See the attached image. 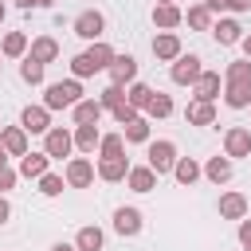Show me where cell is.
I'll return each instance as SVG.
<instances>
[{"instance_id":"cell-1","label":"cell","mask_w":251,"mask_h":251,"mask_svg":"<svg viewBox=\"0 0 251 251\" xmlns=\"http://www.w3.org/2000/svg\"><path fill=\"white\" fill-rule=\"evenodd\" d=\"M114 55H118V51H114L106 39H94L82 55L71 59V78H90V75H98V71H110Z\"/></svg>"},{"instance_id":"cell-2","label":"cell","mask_w":251,"mask_h":251,"mask_svg":"<svg viewBox=\"0 0 251 251\" xmlns=\"http://www.w3.org/2000/svg\"><path fill=\"white\" fill-rule=\"evenodd\" d=\"M75 102H82V78H63V82H51L43 90L47 110H71Z\"/></svg>"},{"instance_id":"cell-3","label":"cell","mask_w":251,"mask_h":251,"mask_svg":"<svg viewBox=\"0 0 251 251\" xmlns=\"http://www.w3.org/2000/svg\"><path fill=\"white\" fill-rule=\"evenodd\" d=\"M145 165H149L157 176L173 173V165H176V145H173L169 137H161V141H149V145H145Z\"/></svg>"},{"instance_id":"cell-4","label":"cell","mask_w":251,"mask_h":251,"mask_svg":"<svg viewBox=\"0 0 251 251\" xmlns=\"http://www.w3.org/2000/svg\"><path fill=\"white\" fill-rule=\"evenodd\" d=\"M200 75H204L200 55H176V59H173V67H169V78H173L176 86H192Z\"/></svg>"},{"instance_id":"cell-5","label":"cell","mask_w":251,"mask_h":251,"mask_svg":"<svg viewBox=\"0 0 251 251\" xmlns=\"http://www.w3.org/2000/svg\"><path fill=\"white\" fill-rule=\"evenodd\" d=\"M102 31H106V16H102L98 8H86V12L75 16V35H78V39L94 43V39H102Z\"/></svg>"},{"instance_id":"cell-6","label":"cell","mask_w":251,"mask_h":251,"mask_svg":"<svg viewBox=\"0 0 251 251\" xmlns=\"http://www.w3.org/2000/svg\"><path fill=\"white\" fill-rule=\"evenodd\" d=\"M71 149H75V133H71V129L51 126V129L43 133V153H47V157H71Z\"/></svg>"},{"instance_id":"cell-7","label":"cell","mask_w":251,"mask_h":251,"mask_svg":"<svg viewBox=\"0 0 251 251\" xmlns=\"http://www.w3.org/2000/svg\"><path fill=\"white\" fill-rule=\"evenodd\" d=\"M63 176H67V188H86V184L98 176V169H94L86 157H71L67 169H63Z\"/></svg>"},{"instance_id":"cell-8","label":"cell","mask_w":251,"mask_h":251,"mask_svg":"<svg viewBox=\"0 0 251 251\" xmlns=\"http://www.w3.org/2000/svg\"><path fill=\"white\" fill-rule=\"evenodd\" d=\"M224 153H227L231 161H239V157H251V129H243V126H231V129L224 133Z\"/></svg>"},{"instance_id":"cell-9","label":"cell","mask_w":251,"mask_h":251,"mask_svg":"<svg viewBox=\"0 0 251 251\" xmlns=\"http://www.w3.org/2000/svg\"><path fill=\"white\" fill-rule=\"evenodd\" d=\"M126 176H129V161H126V153H122V157H98V180L118 184V180H126Z\"/></svg>"},{"instance_id":"cell-10","label":"cell","mask_w":251,"mask_h":251,"mask_svg":"<svg viewBox=\"0 0 251 251\" xmlns=\"http://www.w3.org/2000/svg\"><path fill=\"white\" fill-rule=\"evenodd\" d=\"M110 82H118V86L137 82V59H133V55H114V63H110Z\"/></svg>"},{"instance_id":"cell-11","label":"cell","mask_w":251,"mask_h":251,"mask_svg":"<svg viewBox=\"0 0 251 251\" xmlns=\"http://www.w3.org/2000/svg\"><path fill=\"white\" fill-rule=\"evenodd\" d=\"M106 114V106L98 102V98H82V102H75L71 106V118H75V126H98V118Z\"/></svg>"},{"instance_id":"cell-12","label":"cell","mask_w":251,"mask_h":251,"mask_svg":"<svg viewBox=\"0 0 251 251\" xmlns=\"http://www.w3.org/2000/svg\"><path fill=\"white\" fill-rule=\"evenodd\" d=\"M20 126H24L27 133H47V129H51V110H47V106H24Z\"/></svg>"},{"instance_id":"cell-13","label":"cell","mask_w":251,"mask_h":251,"mask_svg":"<svg viewBox=\"0 0 251 251\" xmlns=\"http://www.w3.org/2000/svg\"><path fill=\"white\" fill-rule=\"evenodd\" d=\"M0 145H4L8 157H24L27 153V129L24 126H4L0 129Z\"/></svg>"},{"instance_id":"cell-14","label":"cell","mask_w":251,"mask_h":251,"mask_svg":"<svg viewBox=\"0 0 251 251\" xmlns=\"http://www.w3.org/2000/svg\"><path fill=\"white\" fill-rule=\"evenodd\" d=\"M153 55H157L161 63H173L176 55H184V47H180V35H176V31H161V35L153 39Z\"/></svg>"},{"instance_id":"cell-15","label":"cell","mask_w":251,"mask_h":251,"mask_svg":"<svg viewBox=\"0 0 251 251\" xmlns=\"http://www.w3.org/2000/svg\"><path fill=\"white\" fill-rule=\"evenodd\" d=\"M141 227H145V220H141L137 208H118V212H114V231H118V235H137Z\"/></svg>"},{"instance_id":"cell-16","label":"cell","mask_w":251,"mask_h":251,"mask_svg":"<svg viewBox=\"0 0 251 251\" xmlns=\"http://www.w3.org/2000/svg\"><path fill=\"white\" fill-rule=\"evenodd\" d=\"M212 35H216V43L231 47V43H239V39H243V27H239V20H227V16H220V20L212 24Z\"/></svg>"},{"instance_id":"cell-17","label":"cell","mask_w":251,"mask_h":251,"mask_svg":"<svg viewBox=\"0 0 251 251\" xmlns=\"http://www.w3.org/2000/svg\"><path fill=\"white\" fill-rule=\"evenodd\" d=\"M192 98H200V102H216V98H220V75H216V71H204V75L192 82Z\"/></svg>"},{"instance_id":"cell-18","label":"cell","mask_w":251,"mask_h":251,"mask_svg":"<svg viewBox=\"0 0 251 251\" xmlns=\"http://www.w3.org/2000/svg\"><path fill=\"white\" fill-rule=\"evenodd\" d=\"M184 122H188V126H212V122H216V102H200V98H192L188 110H184Z\"/></svg>"},{"instance_id":"cell-19","label":"cell","mask_w":251,"mask_h":251,"mask_svg":"<svg viewBox=\"0 0 251 251\" xmlns=\"http://www.w3.org/2000/svg\"><path fill=\"white\" fill-rule=\"evenodd\" d=\"M47 165H51V157H47V153H31V149H27V153L20 157V176L39 180V176L47 173Z\"/></svg>"},{"instance_id":"cell-20","label":"cell","mask_w":251,"mask_h":251,"mask_svg":"<svg viewBox=\"0 0 251 251\" xmlns=\"http://www.w3.org/2000/svg\"><path fill=\"white\" fill-rule=\"evenodd\" d=\"M126 184H129L133 192H153V188H157V173H153L149 165H129Z\"/></svg>"},{"instance_id":"cell-21","label":"cell","mask_w":251,"mask_h":251,"mask_svg":"<svg viewBox=\"0 0 251 251\" xmlns=\"http://www.w3.org/2000/svg\"><path fill=\"white\" fill-rule=\"evenodd\" d=\"M153 24H157L161 31H173V27L184 24V12H180L176 4H157V8H153Z\"/></svg>"},{"instance_id":"cell-22","label":"cell","mask_w":251,"mask_h":251,"mask_svg":"<svg viewBox=\"0 0 251 251\" xmlns=\"http://www.w3.org/2000/svg\"><path fill=\"white\" fill-rule=\"evenodd\" d=\"M27 55L39 59V63H55V59H59V39H51V35H35L31 47H27Z\"/></svg>"},{"instance_id":"cell-23","label":"cell","mask_w":251,"mask_h":251,"mask_svg":"<svg viewBox=\"0 0 251 251\" xmlns=\"http://www.w3.org/2000/svg\"><path fill=\"white\" fill-rule=\"evenodd\" d=\"M231 173H235V169H231V157H227V153H224V157H208V165H204V176H208L212 184H227Z\"/></svg>"},{"instance_id":"cell-24","label":"cell","mask_w":251,"mask_h":251,"mask_svg":"<svg viewBox=\"0 0 251 251\" xmlns=\"http://www.w3.org/2000/svg\"><path fill=\"white\" fill-rule=\"evenodd\" d=\"M173 176H176V184H196V180L204 176V165H200V161H192V157H176Z\"/></svg>"},{"instance_id":"cell-25","label":"cell","mask_w":251,"mask_h":251,"mask_svg":"<svg viewBox=\"0 0 251 251\" xmlns=\"http://www.w3.org/2000/svg\"><path fill=\"white\" fill-rule=\"evenodd\" d=\"M220 216L224 220H243L247 216V196L243 192H224L220 196Z\"/></svg>"},{"instance_id":"cell-26","label":"cell","mask_w":251,"mask_h":251,"mask_svg":"<svg viewBox=\"0 0 251 251\" xmlns=\"http://www.w3.org/2000/svg\"><path fill=\"white\" fill-rule=\"evenodd\" d=\"M27 47H31V43H27V35H24V31H8V35H4V43H0V55H4V59H24V55H27Z\"/></svg>"},{"instance_id":"cell-27","label":"cell","mask_w":251,"mask_h":251,"mask_svg":"<svg viewBox=\"0 0 251 251\" xmlns=\"http://www.w3.org/2000/svg\"><path fill=\"white\" fill-rule=\"evenodd\" d=\"M102 141V129L98 126H75V149L78 153H94Z\"/></svg>"},{"instance_id":"cell-28","label":"cell","mask_w":251,"mask_h":251,"mask_svg":"<svg viewBox=\"0 0 251 251\" xmlns=\"http://www.w3.org/2000/svg\"><path fill=\"white\" fill-rule=\"evenodd\" d=\"M102 243H106V235H102V227H94V224L78 227V235H75V247H78V251H102Z\"/></svg>"},{"instance_id":"cell-29","label":"cell","mask_w":251,"mask_h":251,"mask_svg":"<svg viewBox=\"0 0 251 251\" xmlns=\"http://www.w3.org/2000/svg\"><path fill=\"white\" fill-rule=\"evenodd\" d=\"M184 20H188V27H192V31H212V24H216L208 4H192V8L184 12Z\"/></svg>"},{"instance_id":"cell-30","label":"cell","mask_w":251,"mask_h":251,"mask_svg":"<svg viewBox=\"0 0 251 251\" xmlns=\"http://www.w3.org/2000/svg\"><path fill=\"white\" fill-rule=\"evenodd\" d=\"M224 102L231 110H247L251 106V86H235V82H224Z\"/></svg>"},{"instance_id":"cell-31","label":"cell","mask_w":251,"mask_h":251,"mask_svg":"<svg viewBox=\"0 0 251 251\" xmlns=\"http://www.w3.org/2000/svg\"><path fill=\"white\" fill-rule=\"evenodd\" d=\"M153 86H145V82H129V90H126V102L133 106V110H145L149 102H153Z\"/></svg>"},{"instance_id":"cell-32","label":"cell","mask_w":251,"mask_h":251,"mask_svg":"<svg viewBox=\"0 0 251 251\" xmlns=\"http://www.w3.org/2000/svg\"><path fill=\"white\" fill-rule=\"evenodd\" d=\"M224 82H235V86H251V59L227 63V71H224Z\"/></svg>"},{"instance_id":"cell-33","label":"cell","mask_w":251,"mask_h":251,"mask_svg":"<svg viewBox=\"0 0 251 251\" xmlns=\"http://www.w3.org/2000/svg\"><path fill=\"white\" fill-rule=\"evenodd\" d=\"M43 67H47V63H39V59L24 55V63H20V78H24L27 86H39V82H43Z\"/></svg>"},{"instance_id":"cell-34","label":"cell","mask_w":251,"mask_h":251,"mask_svg":"<svg viewBox=\"0 0 251 251\" xmlns=\"http://www.w3.org/2000/svg\"><path fill=\"white\" fill-rule=\"evenodd\" d=\"M126 141H137V145H149V118L145 114H137L129 126H126V133H122Z\"/></svg>"},{"instance_id":"cell-35","label":"cell","mask_w":251,"mask_h":251,"mask_svg":"<svg viewBox=\"0 0 251 251\" xmlns=\"http://www.w3.org/2000/svg\"><path fill=\"white\" fill-rule=\"evenodd\" d=\"M122 153H126V137H122V133H102L98 157H122Z\"/></svg>"},{"instance_id":"cell-36","label":"cell","mask_w":251,"mask_h":251,"mask_svg":"<svg viewBox=\"0 0 251 251\" xmlns=\"http://www.w3.org/2000/svg\"><path fill=\"white\" fill-rule=\"evenodd\" d=\"M169 114H173V98L157 90V94H153V102L145 106V118H169Z\"/></svg>"},{"instance_id":"cell-37","label":"cell","mask_w":251,"mask_h":251,"mask_svg":"<svg viewBox=\"0 0 251 251\" xmlns=\"http://www.w3.org/2000/svg\"><path fill=\"white\" fill-rule=\"evenodd\" d=\"M63 184H67V176H59V173H51V169L39 176V192H43V196H59Z\"/></svg>"},{"instance_id":"cell-38","label":"cell","mask_w":251,"mask_h":251,"mask_svg":"<svg viewBox=\"0 0 251 251\" xmlns=\"http://www.w3.org/2000/svg\"><path fill=\"white\" fill-rule=\"evenodd\" d=\"M98 102L106 106V110H114V106H122L126 102V86H118V82H110L102 94H98Z\"/></svg>"},{"instance_id":"cell-39","label":"cell","mask_w":251,"mask_h":251,"mask_svg":"<svg viewBox=\"0 0 251 251\" xmlns=\"http://www.w3.org/2000/svg\"><path fill=\"white\" fill-rule=\"evenodd\" d=\"M16 180H20V169H12L8 161H0V192L16 188Z\"/></svg>"},{"instance_id":"cell-40","label":"cell","mask_w":251,"mask_h":251,"mask_svg":"<svg viewBox=\"0 0 251 251\" xmlns=\"http://www.w3.org/2000/svg\"><path fill=\"white\" fill-rule=\"evenodd\" d=\"M110 114H114V122H118V126H129V122H133V118H137V114H141V110H133V106H129V102H122V106H114V110H110Z\"/></svg>"},{"instance_id":"cell-41","label":"cell","mask_w":251,"mask_h":251,"mask_svg":"<svg viewBox=\"0 0 251 251\" xmlns=\"http://www.w3.org/2000/svg\"><path fill=\"white\" fill-rule=\"evenodd\" d=\"M235 235H239V243H251V220H247V216L239 220V231H235Z\"/></svg>"},{"instance_id":"cell-42","label":"cell","mask_w":251,"mask_h":251,"mask_svg":"<svg viewBox=\"0 0 251 251\" xmlns=\"http://www.w3.org/2000/svg\"><path fill=\"white\" fill-rule=\"evenodd\" d=\"M12 220V204H8V196L0 192V224H8Z\"/></svg>"},{"instance_id":"cell-43","label":"cell","mask_w":251,"mask_h":251,"mask_svg":"<svg viewBox=\"0 0 251 251\" xmlns=\"http://www.w3.org/2000/svg\"><path fill=\"white\" fill-rule=\"evenodd\" d=\"M204 4L212 8V16H216V12H227V8H231V0H204Z\"/></svg>"},{"instance_id":"cell-44","label":"cell","mask_w":251,"mask_h":251,"mask_svg":"<svg viewBox=\"0 0 251 251\" xmlns=\"http://www.w3.org/2000/svg\"><path fill=\"white\" fill-rule=\"evenodd\" d=\"M231 12H251V0H231Z\"/></svg>"},{"instance_id":"cell-45","label":"cell","mask_w":251,"mask_h":251,"mask_svg":"<svg viewBox=\"0 0 251 251\" xmlns=\"http://www.w3.org/2000/svg\"><path fill=\"white\" fill-rule=\"evenodd\" d=\"M239 47H243V59H251V35H243V39H239Z\"/></svg>"},{"instance_id":"cell-46","label":"cell","mask_w":251,"mask_h":251,"mask_svg":"<svg viewBox=\"0 0 251 251\" xmlns=\"http://www.w3.org/2000/svg\"><path fill=\"white\" fill-rule=\"evenodd\" d=\"M51 251H78V247H75V243H55Z\"/></svg>"},{"instance_id":"cell-47","label":"cell","mask_w":251,"mask_h":251,"mask_svg":"<svg viewBox=\"0 0 251 251\" xmlns=\"http://www.w3.org/2000/svg\"><path fill=\"white\" fill-rule=\"evenodd\" d=\"M16 8H35V0H12Z\"/></svg>"},{"instance_id":"cell-48","label":"cell","mask_w":251,"mask_h":251,"mask_svg":"<svg viewBox=\"0 0 251 251\" xmlns=\"http://www.w3.org/2000/svg\"><path fill=\"white\" fill-rule=\"evenodd\" d=\"M51 4H55V0H35V8H51Z\"/></svg>"},{"instance_id":"cell-49","label":"cell","mask_w":251,"mask_h":251,"mask_svg":"<svg viewBox=\"0 0 251 251\" xmlns=\"http://www.w3.org/2000/svg\"><path fill=\"white\" fill-rule=\"evenodd\" d=\"M4 16H8V4H4V0H0V24H4Z\"/></svg>"},{"instance_id":"cell-50","label":"cell","mask_w":251,"mask_h":251,"mask_svg":"<svg viewBox=\"0 0 251 251\" xmlns=\"http://www.w3.org/2000/svg\"><path fill=\"white\" fill-rule=\"evenodd\" d=\"M0 161H8V153H4V145H0Z\"/></svg>"},{"instance_id":"cell-51","label":"cell","mask_w":251,"mask_h":251,"mask_svg":"<svg viewBox=\"0 0 251 251\" xmlns=\"http://www.w3.org/2000/svg\"><path fill=\"white\" fill-rule=\"evenodd\" d=\"M157 4H173V0H157Z\"/></svg>"},{"instance_id":"cell-52","label":"cell","mask_w":251,"mask_h":251,"mask_svg":"<svg viewBox=\"0 0 251 251\" xmlns=\"http://www.w3.org/2000/svg\"><path fill=\"white\" fill-rule=\"evenodd\" d=\"M243 251H251V243H243Z\"/></svg>"},{"instance_id":"cell-53","label":"cell","mask_w":251,"mask_h":251,"mask_svg":"<svg viewBox=\"0 0 251 251\" xmlns=\"http://www.w3.org/2000/svg\"><path fill=\"white\" fill-rule=\"evenodd\" d=\"M0 67H4V63H0Z\"/></svg>"},{"instance_id":"cell-54","label":"cell","mask_w":251,"mask_h":251,"mask_svg":"<svg viewBox=\"0 0 251 251\" xmlns=\"http://www.w3.org/2000/svg\"><path fill=\"white\" fill-rule=\"evenodd\" d=\"M247 110H251V106H247Z\"/></svg>"}]
</instances>
